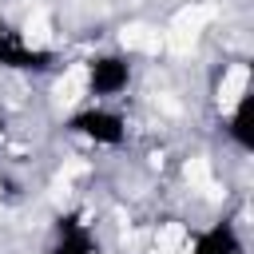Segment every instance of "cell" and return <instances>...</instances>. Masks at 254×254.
Segmentation results:
<instances>
[{
    "label": "cell",
    "instance_id": "1",
    "mask_svg": "<svg viewBox=\"0 0 254 254\" xmlns=\"http://www.w3.org/2000/svg\"><path fill=\"white\" fill-rule=\"evenodd\" d=\"M64 131H67L71 139L91 143V147L115 151V147L127 143L131 123H127V115H123L115 103H83V107H75V111L64 119Z\"/></svg>",
    "mask_w": 254,
    "mask_h": 254
},
{
    "label": "cell",
    "instance_id": "3",
    "mask_svg": "<svg viewBox=\"0 0 254 254\" xmlns=\"http://www.w3.org/2000/svg\"><path fill=\"white\" fill-rule=\"evenodd\" d=\"M56 67H60V52H52L44 44H32L20 24H12L8 16H0V71L52 75Z\"/></svg>",
    "mask_w": 254,
    "mask_h": 254
},
{
    "label": "cell",
    "instance_id": "5",
    "mask_svg": "<svg viewBox=\"0 0 254 254\" xmlns=\"http://www.w3.org/2000/svg\"><path fill=\"white\" fill-rule=\"evenodd\" d=\"M190 254H242V230L234 218H214L190 234Z\"/></svg>",
    "mask_w": 254,
    "mask_h": 254
},
{
    "label": "cell",
    "instance_id": "7",
    "mask_svg": "<svg viewBox=\"0 0 254 254\" xmlns=\"http://www.w3.org/2000/svg\"><path fill=\"white\" fill-rule=\"evenodd\" d=\"M4 135H8V115H0V143H4Z\"/></svg>",
    "mask_w": 254,
    "mask_h": 254
},
{
    "label": "cell",
    "instance_id": "4",
    "mask_svg": "<svg viewBox=\"0 0 254 254\" xmlns=\"http://www.w3.org/2000/svg\"><path fill=\"white\" fill-rule=\"evenodd\" d=\"M44 254H103L99 230H95V222L87 218V210L71 206V210H64V214H56Z\"/></svg>",
    "mask_w": 254,
    "mask_h": 254
},
{
    "label": "cell",
    "instance_id": "6",
    "mask_svg": "<svg viewBox=\"0 0 254 254\" xmlns=\"http://www.w3.org/2000/svg\"><path fill=\"white\" fill-rule=\"evenodd\" d=\"M222 135L238 151H250L254 147V135H250V87H242L238 99H234V107L222 115Z\"/></svg>",
    "mask_w": 254,
    "mask_h": 254
},
{
    "label": "cell",
    "instance_id": "2",
    "mask_svg": "<svg viewBox=\"0 0 254 254\" xmlns=\"http://www.w3.org/2000/svg\"><path fill=\"white\" fill-rule=\"evenodd\" d=\"M131 83H135V60L127 52L103 48L83 60V87H87L91 103H115L119 95H127Z\"/></svg>",
    "mask_w": 254,
    "mask_h": 254
}]
</instances>
